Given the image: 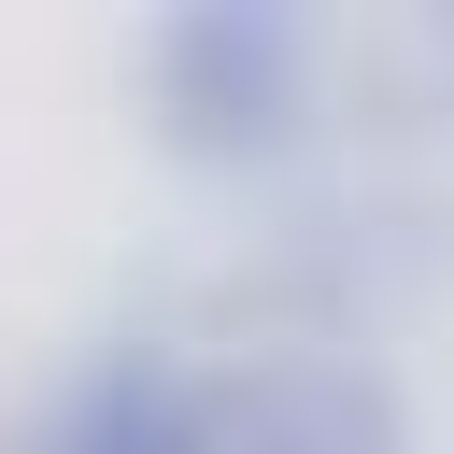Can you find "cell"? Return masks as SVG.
<instances>
[{
  "label": "cell",
  "mask_w": 454,
  "mask_h": 454,
  "mask_svg": "<svg viewBox=\"0 0 454 454\" xmlns=\"http://www.w3.org/2000/svg\"><path fill=\"white\" fill-rule=\"evenodd\" d=\"M213 454H383V411L326 369H284V383L213 397Z\"/></svg>",
  "instance_id": "cell-3"
},
{
  "label": "cell",
  "mask_w": 454,
  "mask_h": 454,
  "mask_svg": "<svg viewBox=\"0 0 454 454\" xmlns=\"http://www.w3.org/2000/svg\"><path fill=\"white\" fill-rule=\"evenodd\" d=\"M14 454H213V397L170 369V355H99L71 369Z\"/></svg>",
  "instance_id": "cell-2"
},
{
  "label": "cell",
  "mask_w": 454,
  "mask_h": 454,
  "mask_svg": "<svg viewBox=\"0 0 454 454\" xmlns=\"http://www.w3.org/2000/svg\"><path fill=\"white\" fill-rule=\"evenodd\" d=\"M298 85H312V57H298V28L255 14V0H199V14L156 28V114H170V142H199V156H270V142L298 128Z\"/></svg>",
  "instance_id": "cell-1"
}]
</instances>
